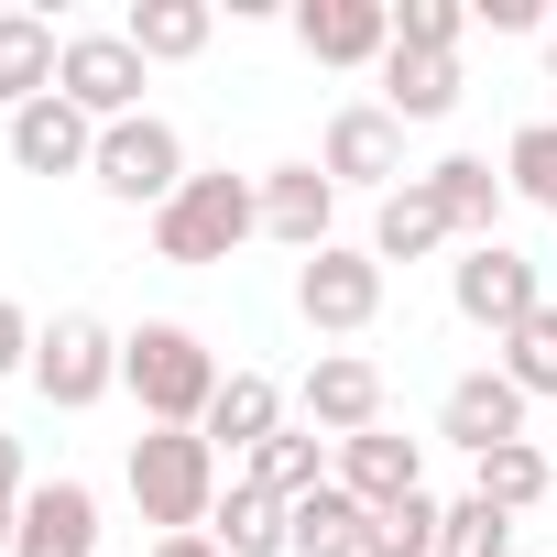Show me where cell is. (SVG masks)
Here are the masks:
<instances>
[{"mask_svg":"<svg viewBox=\"0 0 557 557\" xmlns=\"http://www.w3.org/2000/svg\"><path fill=\"white\" fill-rule=\"evenodd\" d=\"M219 350L186 329V318H143L132 339H121V394L143 405V426H208V405H219Z\"/></svg>","mask_w":557,"mask_h":557,"instance_id":"1","label":"cell"},{"mask_svg":"<svg viewBox=\"0 0 557 557\" xmlns=\"http://www.w3.org/2000/svg\"><path fill=\"white\" fill-rule=\"evenodd\" d=\"M437 546H448V513L426 492H405L394 513H372V557H437Z\"/></svg>","mask_w":557,"mask_h":557,"instance_id":"30","label":"cell"},{"mask_svg":"<svg viewBox=\"0 0 557 557\" xmlns=\"http://www.w3.org/2000/svg\"><path fill=\"white\" fill-rule=\"evenodd\" d=\"M546 481H557V470H546V448H535V437H513V448H481V459H470V492H481V503H503V513H535V503H546Z\"/></svg>","mask_w":557,"mask_h":557,"instance_id":"26","label":"cell"},{"mask_svg":"<svg viewBox=\"0 0 557 557\" xmlns=\"http://www.w3.org/2000/svg\"><path fill=\"white\" fill-rule=\"evenodd\" d=\"M12 557H99V492L88 481H34Z\"/></svg>","mask_w":557,"mask_h":557,"instance_id":"15","label":"cell"},{"mask_svg":"<svg viewBox=\"0 0 557 557\" xmlns=\"http://www.w3.org/2000/svg\"><path fill=\"white\" fill-rule=\"evenodd\" d=\"M186 175H197V164H186V132L153 121V110H143V121H110V132H99V164H88V186L121 197V208H164Z\"/></svg>","mask_w":557,"mask_h":557,"instance_id":"4","label":"cell"},{"mask_svg":"<svg viewBox=\"0 0 557 557\" xmlns=\"http://www.w3.org/2000/svg\"><path fill=\"white\" fill-rule=\"evenodd\" d=\"M296 405H307L318 437H361V426H383V361H361V350H318L307 383H296Z\"/></svg>","mask_w":557,"mask_h":557,"instance_id":"10","label":"cell"},{"mask_svg":"<svg viewBox=\"0 0 557 557\" xmlns=\"http://www.w3.org/2000/svg\"><path fill=\"white\" fill-rule=\"evenodd\" d=\"M339 492L372 503V513H394L405 492H426V448L394 437V426H361V437H339Z\"/></svg>","mask_w":557,"mask_h":557,"instance_id":"14","label":"cell"},{"mask_svg":"<svg viewBox=\"0 0 557 557\" xmlns=\"http://www.w3.org/2000/svg\"><path fill=\"white\" fill-rule=\"evenodd\" d=\"M34 339H45V329H34L12 296H0V372H34Z\"/></svg>","mask_w":557,"mask_h":557,"instance_id":"32","label":"cell"},{"mask_svg":"<svg viewBox=\"0 0 557 557\" xmlns=\"http://www.w3.org/2000/svg\"><path fill=\"white\" fill-rule=\"evenodd\" d=\"M503 186H513L524 208H546V219H557V121H524V132L503 143Z\"/></svg>","mask_w":557,"mask_h":557,"instance_id":"27","label":"cell"},{"mask_svg":"<svg viewBox=\"0 0 557 557\" xmlns=\"http://www.w3.org/2000/svg\"><path fill=\"white\" fill-rule=\"evenodd\" d=\"M55 88L110 132V121H143V88H153V66L132 55V34H66V66H55Z\"/></svg>","mask_w":557,"mask_h":557,"instance_id":"8","label":"cell"},{"mask_svg":"<svg viewBox=\"0 0 557 557\" xmlns=\"http://www.w3.org/2000/svg\"><path fill=\"white\" fill-rule=\"evenodd\" d=\"M12 535H23V503H0V557H12Z\"/></svg>","mask_w":557,"mask_h":557,"instance_id":"36","label":"cell"},{"mask_svg":"<svg viewBox=\"0 0 557 557\" xmlns=\"http://www.w3.org/2000/svg\"><path fill=\"white\" fill-rule=\"evenodd\" d=\"M513 546H524V524H513L503 503H481V492L448 503V546H437V557H513Z\"/></svg>","mask_w":557,"mask_h":557,"instance_id":"28","label":"cell"},{"mask_svg":"<svg viewBox=\"0 0 557 557\" xmlns=\"http://www.w3.org/2000/svg\"><path fill=\"white\" fill-rule=\"evenodd\" d=\"M208 535H219L230 557H285V503H273L262 481H230L219 513H208Z\"/></svg>","mask_w":557,"mask_h":557,"instance_id":"25","label":"cell"},{"mask_svg":"<svg viewBox=\"0 0 557 557\" xmlns=\"http://www.w3.org/2000/svg\"><path fill=\"white\" fill-rule=\"evenodd\" d=\"M285 557H372V503H350L339 481L285 503Z\"/></svg>","mask_w":557,"mask_h":557,"instance_id":"20","label":"cell"},{"mask_svg":"<svg viewBox=\"0 0 557 557\" xmlns=\"http://www.w3.org/2000/svg\"><path fill=\"white\" fill-rule=\"evenodd\" d=\"M23 492H34V481H23V437L0 426V503H23Z\"/></svg>","mask_w":557,"mask_h":557,"instance_id":"34","label":"cell"},{"mask_svg":"<svg viewBox=\"0 0 557 557\" xmlns=\"http://www.w3.org/2000/svg\"><path fill=\"white\" fill-rule=\"evenodd\" d=\"M503 372H513V394H524V405H535V394H557V296L503 339Z\"/></svg>","mask_w":557,"mask_h":557,"instance_id":"29","label":"cell"},{"mask_svg":"<svg viewBox=\"0 0 557 557\" xmlns=\"http://www.w3.org/2000/svg\"><path fill=\"white\" fill-rule=\"evenodd\" d=\"M426 186H437V208H448V230H459V251L470 240H503V175L481 164V153H448V164H426Z\"/></svg>","mask_w":557,"mask_h":557,"instance_id":"21","label":"cell"},{"mask_svg":"<svg viewBox=\"0 0 557 557\" xmlns=\"http://www.w3.org/2000/svg\"><path fill=\"white\" fill-rule=\"evenodd\" d=\"M459 230H448V208H437V186L426 175H405L383 208H372V262H426V251H448Z\"/></svg>","mask_w":557,"mask_h":557,"instance_id":"19","label":"cell"},{"mask_svg":"<svg viewBox=\"0 0 557 557\" xmlns=\"http://www.w3.org/2000/svg\"><path fill=\"white\" fill-rule=\"evenodd\" d=\"M448 307L470 318V329H492V339H513L535 307H546V262H524L513 240H470L459 262H448Z\"/></svg>","mask_w":557,"mask_h":557,"instance_id":"5","label":"cell"},{"mask_svg":"<svg viewBox=\"0 0 557 557\" xmlns=\"http://www.w3.org/2000/svg\"><path fill=\"white\" fill-rule=\"evenodd\" d=\"M132 55L143 66H186V55H208V34H219V12L208 0H132Z\"/></svg>","mask_w":557,"mask_h":557,"instance_id":"23","label":"cell"},{"mask_svg":"<svg viewBox=\"0 0 557 557\" xmlns=\"http://www.w3.org/2000/svg\"><path fill=\"white\" fill-rule=\"evenodd\" d=\"M383 110L394 121H448L459 110V55H383Z\"/></svg>","mask_w":557,"mask_h":557,"instance_id":"24","label":"cell"},{"mask_svg":"<svg viewBox=\"0 0 557 557\" xmlns=\"http://www.w3.org/2000/svg\"><path fill=\"white\" fill-rule=\"evenodd\" d=\"M296 318H307L318 339H361V329L383 318V262L350 251V240L307 251V262H296Z\"/></svg>","mask_w":557,"mask_h":557,"instance_id":"6","label":"cell"},{"mask_svg":"<svg viewBox=\"0 0 557 557\" xmlns=\"http://www.w3.org/2000/svg\"><path fill=\"white\" fill-rule=\"evenodd\" d=\"M318 175L329 186H405V121L383 110V99H350L339 121H329V143H318Z\"/></svg>","mask_w":557,"mask_h":557,"instance_id":"9","label":"cell"},{"mask_svg":"<svg viewBox=\"0 0 557 557\" xmlns=\"http://www.w3.org/2000/svg\"><path fill=\"white\" fill-rule=\"evenodd\" d=\"M546 77H557V12H546Z\"/></svg>","mask_w":557,"mask_h":557,"instance_id":"37","label":"cell"},{"mask_svg":"<svg viewBox=\"0 0 557 557\" xmlns=\"http://www.w3.org/2000/svg\"><path fill=\"white\" fill-rule=\"evenodd\" d=\"M55 66H66V34L45 12H0V110L55 99Z\"/></svg>","mask_w":557,"mask_h":557,"instance_id":"17","label":"cell"},{"mask_svg":"<svg viewBox=\"0 0 557 557\" xmlns=\"http://www.w3.org/2000/svg\"><path fill=\"white\" fill-rule=\"evenodd\" d=\"M470 12L459 0H394V55H459Z\"/></svg>","mask_w":557,"mask_h":557,"instance_id":"31","label":"cell"},{"mask_svg":"<svg viewBox=\"0 0 557 557\" xmlns=\"http://www.w3.org/2000/svg\"><path fill=\"white\" fill-rule=\"evenodd\" d=\"M12 164H23V175H88V164H99V121L55 88V99L12 110Z\"/></svg>","mask_w":557,"mask_h":557,"instance_id":"13","label":"cell"},{"mask_svg":"<svg viewBox=\"0 0 557 557\" xmlns=\"http://www.w3.org/2000/svg\"><path fill=\"white\" fill-rule=\"evenodd\" d=\"M240 481H262L273 503H307V492H329V481H339V437H318V426H285L262 459H240Z\"/></svg>","mask_w":557,"mask_h":557,"instance_id":"22","label":"cell"},{"mask_svg":"<svg viewBox=\"0 0 557 557\" xmlns=\"http://www.w3.org/2000/svg\"><path fill=\"white\" fill-rule=\"evenodd\" d=\"M121 481H132L143 524H164V535H208V513H219V448L197 426H143Z\"/></svg>","mask_w":557,"mask_h":557,"instance_id":"2","label":"cell"},{"mask_svg":"<svg viewBox=\"0 0 557 557\" xmlns=\"http://www.w3.org/2000/svg\"><path fill=\"white\" fill-rule=\"evenodd\" d=\"M251 230H262V186H251V175H186V186L153 208V251L186 262V273H197V262H230Z\"/></svg>","mask_w":557,"mask_h":557,"instance_id":"3","label":"cell"},{"mask_svg":"<svg viewBox=\"0 0 557 557\" xmlns=\"http://www.w3.org/2000/svg\"><path fill=\"white\" fill-rule=\"evenodd\" d=\"M329 219H339V186L318 164H273L262 175V230L296 240V251H329Z\"/></svg>","mask_w":557,"mask_h":557,"instance_id":"18","label":"cell"},{"mask_svg":"<svg viewBox=\"0 0 557 557\" xmlns=\"http://www.w3.org/2000/svg\"><path fill=\"white\" fill-rule=\"evenodd\" d=\"M546 296H557V273H546Z\"/></svg>","mask_w":557,"mask_h":557,"instance_id":"38","label":"cell"},{"mask_svg":"<svg viewBox=\"0 0 557 557\" xmlns=\"http://www.w3.org/2000/svg\"><path fill=\"white\" fill-rule=\"evenodd\" d=\"M153 557H230L219 535H153Z\"/></svg>","mask_w":557,"mask_h":557,"instance_id":"35","label":"cell"},{"mask_svg":"<svg viewBox=\"0 0 557 557\" xmlns=\"http://www.w3.org/2000/svg\"><path fill=\"white\" fill-rule=\"evenodd\" d=\"M197 437H208V448H240V459H262L273 437H285V383H273V372H230Z\"/></svg>","mask_w":557,"mask_h":557,"instance_id":"16","label":"cell"},{"mask_svg":"<svg viewBox=\"0 0 557 557\" xmlns=\"http://www.w3.org/2000/svg\"><path fill=\"white\" fill-rule=\"evenodd\" d=\"M110 383H121V329H99V318H55V329L34 339V394H45L55 416H88Z\"/></svg>","mask_w":557,"mask_h":557,"instance_id":"7","label":"cell"},{"mask_svg":"<svg viewBox=\"0 0 557 557\" xmlns=\"http://www.w3.org/2000/svg\"><path fill=\"white\" fill-rule=\"evenodd\" d=\"M296 45L318 66H383L394 55V0H296Z\"/></svg>","mask_w":557,"mask_h":557,"instance_id":"12","label":"cell"},{"mask_svg":"<svg viewBox=\"0 0 557 557\" xmlns=\"http://www.w3.org/2000/svg\"><path fill=\"white\" fill-rule=\"evenodd\" d=\"M492 34H546V0H481Z\"/></svg>","mask_w":557,"mask_h":557,"instance_id":"33","label":"cell"},{"mask_svg":"<svg viewBox=\"0 0 557 557\" xmlns=\"http://www.w3.org/2000/svg\"><path fill=\"white\" fill-rule=\"evenodd\" d=\"M437 437L470 448V459H481V448H513V437H524V394H513V372H503V361H492V372H459V383L437 394Z\"/></svg>","mask_w":557,"mask_h":557,"instance_id":"11","label":"cell"}]
</instances>
